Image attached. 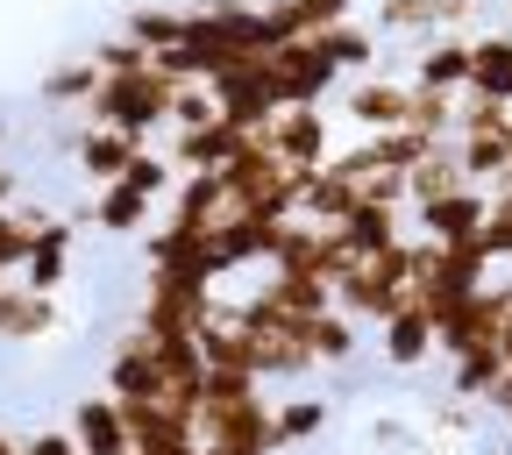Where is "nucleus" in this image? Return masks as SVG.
<instances>
[{
	"instance_id": "nucleus-1",
	"label": "nucleus",
	"mask_w": 512,
	"mask_h": 455,
	"mask_svg": "<svg viewBox=\"0 0 512 455\" xmlns=\"http://www.w3.org/2000/svg\"><path fill=\"white\" fill-rule=\"evenodd\" d=\"M192 72H200V86L214 72H228V64H249V57H271L264 43V0H200V8H185V43Z\"/></svg>"
},
{
	"instance_id": "nucleus-2",
	"label": "nucleus",
	"mask_w": 512,
	"mask_h": 455,
	"mask_svg": "<svg viewBox=\"0 0 512 455\" xmlns=\"http://www.w3.org/2000/svg\"><path fill=\"white\" fill-rule=\"evenodd\" d=\"M171 93L178 86L157 72V64H143V72H114V79H100L86 121L93 128H114V136H128V143H150V128L171 121Z\"/></svg>"
},
{
	"instance_id": "nucleus-3",
	"label": "nucleus",
	"mask_w": 512,
	"mask_h": 455,
	"mask_svg": "<svg viewBox=\"0 0 512 455\" xmlns=\"http://www.w3.org/2000/svg\"><path fill=\"white\" fill-rule=\"evenodd\" d=\"M406 242H413V235H406ZM406 242L384 249V256H370V264H356V271L335 285V313H349L356 328H384L399 306H413V256H406Z\"/></svg>"
},
{
	"instance_id": "nucleus-4",
	"label": "nucleus",
	"mask_w": 512,
	"mask_h": 455,
	"mask_svg": "<svg viewBox=\"0 0 512 455\" xmlns=\"http://www.w3.org/2000/svg\"><path fill=\"white\" fill-rule=\"evenodd\" d=\"M221 320V285H178V278H143L136 328L143 335H207Z\"/></svg>"
},
{
	"instance_id": "nucleus-5",
	"label": "nucleus",
	"mask_w": 512,
	"mask_h": 455,
	"mask_svg": "<svg viewBox=\"0 0 512 455\" xmlns=\"http://www.w3.org/2000/svg\"><path fill=\"white\" fill-rule=\"evenodd\" d=\"M143 271L150 278H178V285H221V256H214V235L200 228H178V221H157L143 235Z\"/></svg>"
},
{
	"instance_id": "nucleus-6",
	"label": "nucleus",
	"mask_w": 512,
	"mask_h": 455,
	"mask_svg": "<svg viewBox=\"0 0 512 455\" xmlns=\"http://www.w3.org/2000/svg\"><path fill=\"white\" fill-rule=\"evenodd\" d=\"M207 93H214V107L235 121V128H264L271 114H285V93H278V72H271V57H249V64H228V72H214L207 79Z\"/></svg>"
},
{
	"instance_id": "nucleus-7",
	"label": "nucleus",
	"mask_w": 512,
	"mask_h": 455,
	"mask_svg": "<svg viewBox=\"0 0 512 455\" xmlns=\"http://www.w3.org/2000/svg\"><path fill=\"white\" fill-rule=\"evenodd\" d=\"M256 136L271 143V157L285 164V171H320V164H335V128H328V114L320 107H285V114H271Z\"/></svg>"
},
{
	"instance_id": "nucleus-8",
	"label": "nucleus",
	"mask_w": 512,
	"mask_h": 455,
	"mask_svg": "<svg viewBox=\"0 0 512 455\" xmlns=\"http://www.w3.org/2000/svg\"><path fill=\"white\" fill-rule=\"evenodd\" d=\"M477 0H377L370 29L377 36H463Z\"/></svg>"
},
{
	"instance_id": "nucleus-9",
	"label": "nucleus",
	"mask_w": 512,
	"mask_h": 455,
	"mask_svg": "<svg viewBox=\"0 0 512 455\" xmlns=\"http://www.w3.org/2000/svg\"><path fill=\"white\" fill-rule=\"evenodd\" d=\"M271 72H278V93H285V107H320L335 86H342V72L328 57L313 50V36H299V43H285V50H271Z\"/></svg>"
},
{
	"instance_id": "nucleus-10",
	"label": "nucleus",
	"mask_w": 512,
	"mask_h": 455,
	"mask_svg": "<svg viewBox=\"0 0 512 455\" xmlns=\"http://www.w3.org/2000/svg\"><path fill=\"white\" fill-rule=\"evenodd\" d=\"M107 392L121 406H136V399H164V370H157V342L143 328H128L114 349H107Z\"/></svg>"
},
{
	"instance_id": "nucleus-11",
	"label": "nucleus",
	"mask_w": 512,
	"mask_h": 455,
	"mask_svg": "<svg viewBox=\"0 0 512 455\" xmlns=\"http://www.w3.org/2000/svg\"><path fill=\"white\" fill-rule=\"evenodd\" d=\"M406 107H413V86L384 79V72H370V79H356L342 93V114L363 128V136H392V128H406Z\"/></svg>"
},
{
	"instance_id": "nucleus-12",
	"label": "nucleus",
	"mask_w": 512,
	"mask_h": 455,
	"mask_svg": "<svg viewBox=\"0 0 512 455\" xmlns=\"http://www.w3.org/2000/svg\"><path fill=\"white\" fill-rule=\"evenodd\" d=\"M335 22H356V0H264V43L285 50L299 36H320Z\"/></svg>"
},
{
	"instance_id": "nucleus-13",
	"label": "nucleus",
	"mask_w": 512,
	"mask_h": 455,
	"mask_svg": "<svg viewBox=\"0 0 512 455\" xmlns=\"http://www.w3.org/2000/svg\"><path fill=\"white\" fill-rule=\"evenodd\" d=\"M363 207V192L342 164H320V171H299V221L313 228H342L349 214Z\"/></svg>"
},
{
	"instance_id": "nucleus-14",
	"label": "nucleus",
	"mask_w": 512,
	"mask_h": 455,
	"mask_svg": "<svg viewBox=\"0 0 512 455\" xmlns=\"http://www.w3.org/2000/svg\"><path fill=\"white\" fill-rule=\"evenodd\" d=\"M57 328H64V306H57L50 292H29V285H0V342L29 349V342H50Z\"/></svg>"
},
{
	"instance_id": "nucleus-15",
	"label": "nucleus",
	"mask_w": 512,
	"mask_h": 455,
	"mask_svg": "<svg viewBox=\"0 0 512 455\" xmlns=\"http://www.w3.org/2000/svg\"><path fill=\"white\" fill-rule=\"evenodd\" d=\"M228 214H235V200H228L221 171H185V178L171 185V214H164V221H178V228H200V235H214V228H221Z\"/></svg>"
},
{
	"instance_id": "nucleus-16",
	"label": "nucleus",
	"mask_w": 512,
	"mask_h": 455,
	"mask_svg": "<svg viewBox=\"0 0 512 455\" xmlns=\"http://www.w3.org/2000/svg\"><path fill=\"white\" fill-rule=\"evenodd\" d=\"M406 79H413V86H427V93L463 100V93H470V36H427Z\"/></svg>"
},
{
	"instance_id": "nucleus-17",
	"label": "nucleus",
	"mask_w": 512,
	"mask_h": 455,
	"mask_svg": "<svg viewBox=\"0 0 512 455\" xmlns=\"http://www.w3.org/2000/svg\"><path fill=\"white\" fill-rule=\"evenodd\" d=\"M242 143H249V128H235L228 114L207 121V128H178V136H171V171H178V178H185V171H221Z\"/></svg>"
},
{
	"instance_id": "nucleus-18",
	"label": "nucleus",
	"mask_w": 512,
	"mask_h": 455,
	"mask_svg": "<svg viewBox=\"0 0 512 455\" xmlns=\"http://www.w3.org/2000/svg\"><path fill=\"white\" fill-rule=\"evenodd\" d=\"M79 441V455H136L128 448V420H121V399H72V427H64Z\"/></svg>"
},
{
	"instance_id": "nucleus-19",
	"label": "nucleus",
	"mask_w": 512,
	"mask_h": 455,
	"mask_svg": "<svg viewBox=\"0 0 512 455\" xmlns=\"http://www.w3.org/2000/svg\"><path fill=\"white\" fill-rule=\"evenodd\" d=\"M413 221H420L427 242H463V235H477L491 221V192L463 185V192H448V200H434V207H413Z\"/></svg>"
},
{
	"instance_id": "nucleus-20",
	"label": "nucleus",
	"mask_w": 512,
	"mask_h": 455,
	"mask_svg": "<svg viewBox=\"0 0 512 455\" xmlns=\"http://www.w3.org/2000/svg\"><path fill=\"white\" fill-rule=\"evenodd\" d=\"M377 356L392 363V370H427L441 349H434V320L420 313V306H399L392 320L377 328Z\"/></svg>"
},
{
	"instance_id": "nucleus-21",
	"label": "nucleus",
	"mask_w": 512,
	"mask_h": 455,
	"mask_svg": "<svg viewBox=\"0 0 512 455\" xmlns=\"http://www.w3.org/2000/svg\"><path fill=\"white\" fill-rule=\"evenodd\" d=\"M72 249H79V221H43L36 228V242H29V292H50L57 299V285L72 278Z\"/></svg>"
},
{
	"instance_id": "nucleus-22",
	"label": "nucleus",
	"mask_w": 512,
	"mask_h": 455,
	"mask_svg": "<svg viewBox=\"0 0 512 455\" xmlns=\"http://www.w3.org/2000/svg\"><path fill=\"white\" fill-rule=\"evenodd\" d=\"M150 207H157V200H143L136 185H121V178H114V185H100L93 200L79 207V221H93V228H107V235H150V228H157Z\"/></svg>"
},
{
	"instance_id": "nucleus-23",
	"label": "nucleus",
	"mask_w": 512,
	"mask_h": 455,
	"mask_svg": "<svg viewBox=\"0 0 512 455\" xmlns=\"http://www.w3.org/2000/svg\"><path fill=\"white\" fill-rule=\"evenodd\" d=\"M271 420H278V455L292 448H313L335 420V399L328 392H292V399H271Z\"/></svg>"
},
{
	"instance_id": "nucleus-24",
	"label": "nucleus",
	"mask_w": 512,
	"mask_h": 455,
	"mask_svg": "<svg viewBox=\"0 0 512 455\" xmlns=\"http://www.w3.org/2000/svg\"><path fill=\"white\" fill-rule=\"evenodd\" d=\"M143 143H128V136H114V128H79V136H72V164H79V178H93V192L100 185H114L121 171H128V157H136Z\"/></svg>"
},
{
	"instance_id": "nucleus-25",
	"label": "nucleus",
	"mask_w": 512,
	"mask_h": 455,
	"mask_svg": "<svg viewBox=\"0 0 512 455\" xmlns=\"http://www.w3.org/2000/svg\"><path fill=\"white\" fill-rule=\"evenodd\" d=\"M470 93L512 107V29H484V36H470Z\"/></svg>"
},
{
	"instance_id": "nucleus-26",
	"label": "nucleus",
	"mask_w": 512,
	"mask_h": 455,
	"mask_svg": "<svg viewBox=\"0 0 512 455\" xmlns=\"http://www.w3.org/2000/svg\"><path fill=\"white\" fill-rule=\"evenodd\" d=\"M313 50L328 57L342 79H370V72H377V29H370V22H335V29H320Z\"/></svg>"
},
{
	"instance_id": "nucleus-27",
	"label": "nucleus",
	"mask_w": 512,
	"mask_h": 455,
	"mask_svg": "<svg viewBox=\"0 0 512 455\" xmlns=\"http://www.w3.org/2000/svg\"><path fill=\"white\" fill-rule=\"evenodd\" d=\"M299 335H306V349H313L320 370H349V363L363 356V328H356L349 313H313Z\"/></svg>"
},
{
	"instance_id": "nucleus-28",
	"label": "nucleus",
	"mask_w": 512,
	"mask_h": 455,
	"mask_svg": "<svg viewBox=\"0 0 512 455\" xmlns=\"http://www.w3.org/2000/svg\"><path fill=\"white\" fill-rule=\"evenodd\" d=\"M505 356H498V342H484V349H470V356H456L448 363V392H456L463 406H491V392L505 384Z\"/></svg>"
},
{
	"instance_id": "nucleus-29",
	"label": "nucleus",
	"mask_w": 512,
	"mask_h": 455,
	"mask_svg": "<svg viewBox=\"0 0 512 455\" xmlns=\"http://www.w3.org/2000/svg\"><path fill=\"white\" fill-rule=\"evenodd\" d=\"M121 36L136 43L143 57H164V50L185 43V8H157V0H143V8L121 15Z\"/></svg>"
},
{
	"instance_id": "nucleus-30",
	"label": "nucleus",
	"mask_w": 512,
	"mask_h": 455,
	"mask_svg": "<svg viewBox=\"0 0 512 455\" xmlns=\"http://www.w3.org/2000/svg\"><path fill=\"white\" fill-rule=\"evenodd\" d=\"M463 185H470V178H463V164H456V143L427 150V164H413V171H406V214H413V207L448 200V192H463Z\"/></svg>"
},
{
	"instance_id": "nucleus-31",
	"label": "nucleus",
	"mask_w": 512,
	"mask_h": 455,
	"mask_svg": "<svg viewBox=\"0 0 512 455\" xmlns=\"http://www.w3.org/2000/svg\"><path fill=\"white\" fill-rule=\"evenodd\" d=\"M43 107H72V114H86L93 107V93H100V64L93 57H64V64H50L43 72Z\"/></svg>"
},
{
	"instance_id": "nucleus-32",
	"label": "nucleus",
	"mask_w": 512,
	"mask_h": 455,
	"mask_svg": "<svg viewBox=\"0 0 512 455\" xmlns=\"http://www.w3.org/2000/svg\"><path fill=\"white\" fill-rule=\"evenodd\" d=\"M264 299H271L285 320L335 313V285H320V278H299V271H271V278H264Z\"/></svg>"
},
{
	"instance_id": "nucleus-33",
	"label": "nucleus",
	"mask_w": 512,
	"mask_h": 455,
	"mask_svg": "<svg viewBox=\"0 0 512 455\" xmlns=\"http://www.w3.org/2000/svg\"><path fill=\"white\" fill-rule=\"evenodd\" d=\"M399 221H406V214H392V207H356V214L342 221V242L356 249V264H370V256H384V249H399V242H406Z\"/></svg>"
},
{
	"instance_id": "nucleus-34",
	"label": "nucleus",
	"mask_w": 512,
	"mask_h": 455,
	"mask_svg": "<svg viewBox=\"0 0 512 455\" xmlns=\"http://www.w3.org/2000/svg\"><path fill=\"white\" fill-rule=\"evenodd\" d=\"M200 363H207V377H256L249 370V335L228 328V320H214V328L200 335Z\"/></svg>"
},
{
	"instance_id": "nucleus-35",
	"label": "nucleus",
	"mask_w": 512,
	"mask_h": 455,
	"mask_svg": "<svg viewBox=\"0 0 512 455\" xmlns=\"http://www.w3.org/2000/svg\"><path fill=\"white\" fill-rule=\"evenodd\" d=\"M43 221L50 214H36V207H0V278H15L29 264V242H36Z\"/></svg>"
},
{
	"instance_id": "nucleus-36",
	"label": "nucleus",
	"mask_w": 512,
	"mask_h": 455,
	"mask_svg": "<svg viewBox=\"0 0 512 455\" xmlns=\"http://www.w3.org/2000/svg\"><path fill=\"white\" fill-rule=\"evenodd\" d=\"M406 86H413V79H406ZM406 128H413V136H427V143H456V100H448V93H427V86H413Z\"/></svg>"
},
{
	"instance_id": "nucleus-37",
	"label": "nucleus",
	"mask_w": 512,
	"mask_h": 455,
	"mask_svg": "<svg viewBox=\"0 0 512 455\" xmlns=\"http://www.w3.org/2000/svg\"><path fill=\"white\" fill-rule=\"evenodd\" d=\"M363 150H370L377 171H413V164H427V150H441V143L413 136V128H392V136H363Z\"/></svg>"
},
{
	"instance_id": "nucleus-38",
	"label": "nucleus",
	"mask_w": 512,
	"mask_h": 455,
	"mask_svg": "<svg viewBox=\"0 0 512 455\" xmlns=\"http://www.w3.org/2000/svg\"><path fill=\"white\" fill-rule=\"evenodd\" d=\"M121 185H136L143 200H171V185H178V171H171V157H157L150 143L128 157V171H121Z\"/></svg>"
},
{
	"instance_id": "nucleus-39",
	"label": "nucleus",
	"mask_w": 512,
	"mask_h": 455,
	"mask_svg": "<svg viewBox=\"0 0 512 455\" xmlns=\"http://www.w3.org/2000/svg\"><path fill=\"white\" fill-rule=\"evenodd\" d=\"M356 192H363V207H392V214H406V171H356Z\"/></svg>"
},
{
	"instance_id": "nucleus-40",
	"label": "nucleus",
	"mask_w": 512,
	"mask_h": 455,
	"mask_svg": "<svg viewBox=\"0 0 512 455\" xmlns=\"http://www.w3.org/2000/svg\"><path fill=\"white\" fill-rule=\"evenodd\" d=\"M207 121H221V107H214L207 86H178L171 93V128H207Z\"/></svg>"
},
{
	"instance_id": "nucleus-41",
	"label": "nucleus",
	"mask_w": 512,
	"mask_h": 455,
	"mask_svg": "<svg viewBox=\"0 0 512 455\" xmlns=\"http://www.w3.org/2000/svg\"><path fill=\"white\" fill-rule=\"evenodd\" d=\"M86 57L100 64V79H114V72H143V64H150V57H143L136 43H128V36H107V43H93Z\"/></svg>"
},
{
	"instance_id": "nucleus-42",
	"label": "nucleus",
	"mask_w": 512,
	"mask_h": 455,
	"mask_svg": "<svg viewBox=\"0 0 512 455\" xmlns=\"http://www.w3.org/2000/svg\"><path fill=\"white\" fill-rule=\"evenodd\" d=\"M484 292H491V342L512 363V285H484Z\"/></svg>"
},
{
	"instance_id": "nucleus-43",
	"label": "nucleus",
	"mask_w": 512,
	"mask_h": 455,
	"mask_svg": "<svg viewBox=\"0 0 512 455\" xmlns=\"http://www.w3.org/2000/svg\"><path fill=\"white\" fill-rule=\"evenodd\" d=\"M22 455H79V441L64 427H43V434H22Z\"/></svg>"
},
{
	"instance_id": "nucleus-44",
	"label": "nucleus",
	"mask_w": 512,
	"mask_h": 455,
	"mask_svg": "<svg viewBox=\"0 0 512 455\" xmlns=\"http://www.w3.org/2000/svg\"><path fill=\"white\" fill-rule=\"evenodd\" d=\"M15 192H22V171H15V164H0V207H15Z\"/></svg>"
},
{
	"instance_id": "nucleus-45",
	"label": "nucleus",
	"mask_w": 512,
	"mask_h": 455,
	"mask_svg": "<svg viewBox=\"0 0 512 455\" xmlns=\"http://www.w3.org/2000/svg\"><path fill=\"white\" fill-rule=\"evenodd\" d=\"M491 413H505V420H512V370H505V384L491 392Z\"/></svg>"
},
{
	"instance_id": "nucleus-46",
	"label": "nucleus",
	"mask_w": 512,
	"mask_h": 455,
	"mask_svg": "<svg viewBox=\"0 0 512 455\" xmlns=\"http://www.w3.org/2000/svg\"><path fill=\"white\" fill-rule=\"evenodd\" d=\"M0 455H22V441H15V434H0Z\"/></svg>"
},
{
	"instance_id": "nucleus-47",
	"label": "nucleus",
	"mask_w": 512,
	"mask_h": 455,
	"mask_svg": "<svg viewBox=\"0 0 512 455\" xmlns=\"http://www.w3.org/2000/svg\"><path fill=\"white\" fill-rule=\"evenodd\" d=\"M491 192H512V171H505V178H498V185H491Z\"/></svg>"
},
{
	"instance_id": "nucleus-48",
	"label": "nucleus",
	"mask_w": 512,
	"mask_h": 455,
	"mask_svg": "<svg viewBox=\"0 0 512 455\" xmlns=\"http://www.w3.org/2000/svg\"><path fill=\"white\" fill-rule=\"evenodd\" d=\"M0 285H8V278H0Z\"/></svg>"
}]
</instances>
